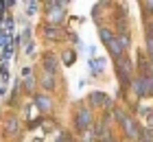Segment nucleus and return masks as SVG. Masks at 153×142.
<instances>
[{
    "instance_id": "f257e3e1",
    "label": "nucleus",
    "mask_w": 153,
    "mask_h": 142,
    "mask_svg": "<svg viewBox=\"0 0 153 142\" xmlns=\"http://www.w3.org/2000/svg\"><path fill=\"white\" fill-rule=\"evenodd\" d=\"M116 72H118V79H120L123 90H127L131 85V61H129V57L116 59Z\"/></svg>"
},
{
    "instance_id": "f03ea898",
    "label": "nucleus",
    "mask_w": 153,
    "mask_h": 142,
    "mask_svg": "<svg viewBox=\"0 0 153 142\" xmlns=\"http://www.w3.org/2000/svg\"><path fill=\"white\" fill-rule=\"evenodd\" d=\"M134 90H136L138 96H151V81H149V77L140 74L134 81Z\"/></svg>"
},
{
    "instance_id": "7ed1b4c3",
    "label": "nucleus",
    "mask_w": 153,
    "mask_h": 142,
    "mask_svg": "<svg viewBox=\"0 0 153 142\" xmlns=\"http://www.w3.org/2000/svg\"><path fill=\"white\" fill-rule=\"evenodd\" d=\"M90 123H92V114H90V109L81 107L76 112V131H88Z\"/></svg>"
},
{
    "instance_id": "20e7f679",
    "label": "nucleus",
    "mask_w": 153,
    "mask_h": 142,
    "mask_svg": "<svg viewBox=\"0 0 153 142\" xmlns=\"http://www.w3.org/2000/svg\"><path fill=\"white\" fill-rule=\"evenodd\" d=\"M123 129H125V133H127L129 138H138V136H140V131H138L136 120H134V118H129V116L123 120Z\"/></svg>"
},
{
    "instance_id": "39448f33",
    "label": "nucleus",
    "mask_w": 153,
    "mask_h": 142,
    "mask_svg": "<svg viewBox=\"0 0 153 142\" xmlns=\"http://www.w3.org/2000/svg\"><path fill=\"white\" fill-rule=\"evenodd\" d=\"M44 68H46V74H55L57 72V59H55L53 53L44 55Z\"/></svg>"
},
{
    "instance_id": "423d86ee",
    "label": "nucleus",
    "mask_w": 153,
    "mask_h": 142,
    "mask_svg": "<svg viewBox=\"0 0 153 142\" xmlns=\"http://www.w3.org/2000/svg\"><path fill=\"white\" fill-rule=\"evenodd\" d=\"M44 37H46V39H59V37H61L59 24H46V26H44Z\"/></svg>"
},
{
    "instance_id": "0eeeda50",
    "label": "nucleus",
    "mask_w": 153,
    "mask_h": 142,
    "mask_svg": "<svg viewBox=\"0 0 153 142\" xmlns=\"http://www.w3.org/2000/svg\"><path fill=\"white\" fill-rule=\"evenodd\" d=\"M147 53L153 61V22H147Z\"/></svg>"
},
{
    "instance_id": "6e6552de",
    "label": "nucleus",
    "mask_w": 153,
    "mask_h": 142,
    "mask_svg": "<svg viewBox=\"0 0 153 142\" xmlns=\"http://www.w3.org/2000/svg\"><path fill=\"white\" fill-rule=\"evenodd\" d=\"M35 105H37L42 112H51V98L44 96V94H37L35 96Z\"/></svg>"
},
{
    "instance_id": "1a4fd4ad",
    "label": "nucleus",
    "mask_w": 153,
    "mask_h": 142,
    "mask_svg": "<svg viewBox=\"0 0 153 142\" xmlns=\"http://www.w3.org/2000/svg\"><path fill=\"white\" fill-rule=\"evenodd\" d=\"M88 101L92 103V105H105L107 103V96L103 94V92H92V94L88 96Z\"/></svg>"
},
{
    "instance_id": "9d476101",
    "label": "nucleus",
    "mask_w": 153,
    "mask_h": 142,
    "mask_svg": "<svg viewBox=\"0 0 153 142\" xmlns=\"http://www.w3.org/2000/svg\"><path fill=\"white\" fill-rule=\"evenodd\" d=\"M105 46L109 48V53H112L116 59H120V57H123V48H120V44H118V39H116V37L109 42V44H105Z\"/></svg>"
},
{
    "instance_id": "9b49d317",
    "label": "nucleus",
    "mask_w": 153,
    "mask_h": 142,
    "mask_svg": "<svg viewBox=\"0 0 153 142\" xmlns=\"http://www.w3.org/2000/svg\"><path fill=\"white\" fill-rule=\"evenodd\" d=\"M90 70L94 74H101L105 70V59H90Z\"/></svg>"
},
{
    "instance_id": "f8f14e48",
    "label": "nucleus",
    "mask_w": 153,
    "mask_h": 142,
    "mask_svg": "<svg viewBox=\"0 0 153 142\" xmlns=\"http://www.w3.org/2000/svg\"><path fill=\"white\" fill-rule=\"evenodd\" d=\"M18 127H20V120L18 118H7V123H4V131H9V133H16L18 131Z\"/></svg>"
},
{
    "instance_id": "ddd939ff",
    "label": "nucleus",
    "mask_w": 153,
    "mask_h": 142,
    "mask_svg": "<svg viewBox=\"0 0 153 142\" xmlns=\"http://www.w3.org/2000/svg\"><path fill=\"white\" fill-rule=\"evenodd\" d=\"M116 39H118V44H120V48H123V51L131 46V37H129V33H120Z\"/></svg>"
},
{
    "instance_id": "4468645a",
    "label": "nucleus",
    "mask_w": 153,
    "mask_h": 142,
    "mask_svg": "<svg viewBox=\"0 0 153 142\" xmlns=\"http://www.w3.org/2000/svg\"><path fill=\"white\" fill-rule=\"evenodd\" d=\"M99 35H101V39L105 42V44H109V42L114 39V35H112V31H109V28H105V26H101V28H99Z\"/></svg>"
},
{
    "instance_id": "2eb2a0df",
    "label": "nucleus",
    "mask_w": 153,
    "mask_h": 142,
    "mask_svg": "<svg viewBox=\"0 0 153 142\" xmlns=\"http://www.w3.org/2000/svg\"><path fill=\"white\" fill-rule=\"evenodd\" d=\"M42 85L51 92V90H55V79H53V74H44L42 77Z\"/></svg>"
},
{
    "instance_id": "dca6fc26",
    "label": "nucleus",
    "mask_w": 153,
    "mask_h": 142,
    "mask_svg": "<svg viewBox=\"0 0 153 142\" xmlns=\"http://www.w3.org/2000/svg\"><path fill=\"white\" fill-rule=\"evenodd\" d=\"M74 53L72 51H68V53H64V63H66V66H72V63H74Z\"/></svg>"
},
{
    "instance_id": "f3484780",
    "label": "nucleus",
    "mask_w": 153,
    "mask_h": 142,
    "mask_svg": "<svg viewBox=\"0 0 153 142\" xmlns=\"http://www.w3.org/2000/svg\"><path fill=\"white\" fill-rule=\"evenodd\" d=\"M142 142H153V127L142 131Z\"/></svg>"
},
{
    "instance_id": "a211bd4d",
    "label": "nucleus",
    "mask_w": 153,
    "mask_h": 142,
    "mask_svg": "<svg viewBox=\"0 0 153 142\" xmlns=\"http://www.w3.org/2000/svg\"><path fill=\"white\" fill-rule=\"evenodd\" d=\"M0 72H2V81H9V68H7V63H2Z\"/></svg>"
},
{
    "instance_id": "6ab92c4d",
    "label": "nucleus",
    "mask_w": 153,
    "mask_h": 142,
    "mask_svg": "<svg viewBox=\"0 0 153 142\" xmlns=\"http://www.w3.org/2000/svg\"><path fill=\"white\" fill-rule=\"evenodd\" d=\"M142 9L144 13H153V2H142Z\"/></svg>"
},
{
    "instance_id": "aec40b11",
    "label": "nucleus",
    "mask_w": 153,
    "mask_h": 142,
    "mask_svg": "<svg viewBox=\"0 0 153 142\" xmlns=\"http://www.w3.org/2000/svg\"><path fill=\"white\" fill-rule=\"evenodd\" d=\"M33 51H35V44L29 39V44H26V55H33Z\"/></svg>"
},
{
    "instance_id": "412c9836",
    "label": "nucleus",
    "mask_w": 153,
    "mask_h": 142,
    "mask_svg": "<svg viewBox=\"0 0 153 142\" xmlns=\"http://www.w3.org/2000/svg\"><path fill=\"white\" fill-rule=\"evenodd\" d=\"M9 57H11V46H7L4 51H2V59L7 61V59H9Z\"/></svg>"
},
{
    "instance_id": "4be33fe9",
    "label": "nucleus",
    "mask_w": 153,
    "mask_h": 142,
    "mask_svg": "<svg viewBox=\"0 0 153 142\" xmlns=\"http://www.w3.org/2000/svg\"><path fill=\"white\" fill-rule=\"evenodd\" d=\"M24 88L26 90H33V79H31V77H26V79H24Z\"/></svg>"
},
{
    "instance_id": "5701e85b",
    "label": "nucleus",
    "mask_w": 153,
    "mask_h": 142,
    "mask_svg": "<svg viewBox=\"0 0 153 142\" xmlns=\"http://www.w3.org/2000/svg\"><path fill=\"white\" fill-rule=\"evenodd\" d=\"M37 11V2H29V13H35Z\"/></svg>"
},
{
    "instance_id": "b1692460",
    "label": "nucleus",
    "mask_w": 153,
    "mask_h": 142,
    "mask_svg": "<svg viewBox=\"0 0 153 142\" xmlns=\"http://www.w3.org/2000/svg\"><path fill=\"white\" fill-rule=\"evenodd\" d=\"M31 74V68H22V77H29Z\"/></svg>"
},
{
    "instance_id": "393cba45",
    "label": "nucleus",
    "mask_w": 153,
    "mask_h": 142,
    "mask_svg": "<svg viewBox=\"0 0 153 142\" xmlns=\"http://www.w3.org/2000/svg\"><path fill=\"white\" fill-rule=\"evenodd\" d=\"M57 142H68V136H66V133H64V136H61V138H59Z\"/></svg>"
},
{
    "instance_id": "a878e982",
    "label": "nucleus",
    "mask_w": 153,
    "mask_h": 142,
    "mask_svg": "<svg viewBox=\"0 0 153 142\" xmlns=\"http://www.w3.org/2000/svg\"><path fill=\"white\" fill-rule=\"evenodd\" d=\"M149 81H151V94H153V74H149Z\"/></svg>"
},
{
    "instance_id": "bb28decb",
    "label": "nucleus",
    "mask_w": 153,
    "mask_h": 142,
    "mask_svg": "<svg viewBox=\"0 0 153 142\" xmlns=\"http://www.w3.org/2000/svg\"><path fill=\"white\" fill-rule=\"evenodd\" d=\"M0 94H4V88H2V85H0Z\"/></svg>"
}]
</instances>
